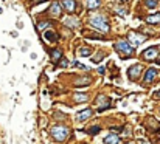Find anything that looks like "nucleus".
<instances>
[{
  "instance_id": "9b49d317",
  "label": "nucleus",
  "mask_w": 160,
  "mask_h": 144,
  "mask_svg": "<svg viewBox=\"0 0 160 144\" xmlns=\"http://www.w3.org/2000/svg\"><path fill=\"white\" fill-rule=\"evenodd\" d=\"M62 5L65 6V10H67L70 14H73V13H75V8H76L75 0H62Z\"/></svg>"
},
{
  "instance_id": "0eeeda50",
  "label": "nucleus",
  "mask_w": 160,
  "mask_h": 144,
  "mask_svg": "<svg viewBox=\"0 0 160 144\" xmlns=\"http://www.w3.org/2000/svg\"><path fill=\"white\" fill-rule=\"evenodd\" d=\"M157 54H158V48H157V47H149L148 50H144L143 57H144L146 61H152Z\"/></svg>"
},
{
  "instance_id": "20e7f679",
  "label": "nucleus",
  "mask_w": 160,
  "mask_h": 144,
  "mask_svg": "<svg viewBox=\"0 0 160 144\" xmlns=\"http://www.w3.org/2000/svg\"><path fill=\"white\" fill-rule=\"evenodd\" d=\"M127 37H129L131 44L134 45V48L138 47L140 44H143V42L146 40V36H144V34H140V33H137V31H131Z\"/></svg>"
},
{
  "instance_id": "4468645a",
  "label": "nucleus",
  "mask_w": 160,
  "mask_h": 144,
  "mask_svg": "<svg viewBox=\"0 0 160 144\" xmlns=\"http://www.w3.org/2000/svg\"><path fill=\"white\" fill-rule=\"evenodd\" d=\"M86 5H87L89 10H95V8H98L101 5V0H87Z\"/></svg>"
},
{
  "instance_id": "9d476101",
  "label": "nucleus",
  "mask_w": 160,
  "mask_h": 144,
  "mask_svg": "<svg viewBox=\"0 0 160 144\" xmlns=\"http://www.w3.org/2000/svg\"><path fill=\"white\" fill-rule=\"evenodd\" d=\"M118 142H120V136L115 133H109L104 138V144H118Z\"/></svg>"
},
{
  "instance_id": "b1692460",
  "label": "nucleus",
  "mask_w": 160,
  "mask_h": 144,
  "mask_svg": "<svg viewBox=\"0 0 160 144\" xmlns=\"http://www.w3.org/2000/svg\"><path fill=\"white\" fill-rule=\"evenodd\" d=\"M69 65V61L67 59H62V62H61V67H67Z\"/></svg>"
},
{
  "instance_id": "7ed1b4c3",
  "label": "nucleus",
  "mask_w": 160,
  "mask_h": 144,
  "mask_svg": "<svg viewBox=\"0 0 160 144\" xmlns=\"http://www.w3.org/2000/svg\"><path fill=\"white\" fill-rule=\"evenodd\" d=\"M51 136L56 139V141H65L67 136H69V129L65 125H55L51 129Z\"/></svg>"
},
{
  "instance_id": "7c9ffc66",
  "label": "nucleus",
  "mask_w": 160,
  "mask_h": 144,
  "mask_svg": "<svg viewBox=\"0 0 160 144\" xmlns=\"http://www.w3.org/2000/svg\"><path fill=\"white\" fill-rule=\"evenodd\" d=\"M127 144H134V142H132V141H129V142H127Z\"/></svg>"
},
{
  "instance_id": "a878e982",
  "label": "nucleus",
  "mask_w": 160,
  "mask_h": 144,
  "mask_svg": "<svg viewBox=\"0 0 160 144\" xmlns=\"http://www.w3.org/2000/svg\"><path fill=\"white\" fill-rule=\"evenodd\" d=\"M42 2H44V0H33V3H34V5H38V3H42Z\"/></svg>"
},
{
  "instance_id": "bb28decb",
  "label": "nucleus",
  "mask_w": 160,
  "mask_h": 144,
  "mask_svg": "<svg viewBox=\"0 0 160 144\" xmlns=\"http://www.w3.org/2000/svg\"><path fill=\"white\" fill-rule=\"evenodd\" d=\"M117 13H118V14H124V13H126V10H117Z\"/></svg>"
},
{
  "instance_id": "aec40b11",
  "label": "nucleus",
  "mask_w": 160,
  "mask_h": 144,
  "mask_svg": "<svg viewBox=\"0 0 160 144\" xmlns=\"http://www.w3.org/2000/svg\"><path fill=\"white\" fill-rule=\"evenodd\" d=\"M50 25H51V22H41V23H39V27H38V30H39V31H42L44 28H47V27H50Z\"/></svg>"
},
{
  "instance_id": "ddd939ff",
  "label": "nucleus",
  "mask_w": 160,
  "mask_h": 144,
  "mask_svg": "<svg viewBox=\"0 0 160 144\" xmlns=\"http://www.w3.org/2000/svg\"><path fill=\"white\" fill-rule=\"evenodd\" d=\"M44 37H45V40H48V42H51V44H55V42L58 40V36H56V33H53V31H47V33L44 34Z\"/></svg>"
},
{
  "instance_id": "f3484780",
  "label": "nucleus",
  "mask_w": 160,
  "mask_h": 144,
  "mask_svg": "<svg viewBox=\"0 0 160 144\" xmlns=\"http://www.w3.org/2000/svg\"><path fill=\"white\" fill-rule=\"evenodd\" d=\"M62 56V53H61V50H51V61L53 62H58V59Z\"/></svg>"
},
{
  "instance_id": "f03ea898",
  "label": "nucleus",
  "mask_w": 160,
  "mask_h": 144,
  "mask_svg": "<svg viewBox=\"0 0 160 144\" xmlns=\"http://www.w3.org/2000/svg\"><path fill=\"white\" fill-rule=\"evenodd\" d=\"M115 50H117L123 57H129V56L134 53V48H132V45H131L127 40H118V42L115 44Z\"/></svg>"
},
{
  "instance_id": "5701e85b",
  "label": "nucleus",
  "mask_w": 160,
  "mask_h": 144,
  "mask_svg": "<svg viewBox=\"0 0 160 144\" xmlns=\"http://www.w3.org/2000/svg\"><path fill=\"white\" fill-rule=\"evenodd\" d=\"M103 59V54H100V56H96V57H93V62H100Z\"/></svg>"
},
{
  "instance_id": "c756f323",
  "label": "nucleus",
  "mask_w": 160,
  "mask_h": 144,
  "mask_svg": "<svg viewBox=\"0 0 160 144\" xmlns=\"http://www.w3.org/2000/svg\"><path fill=\"white\" fill-rule=\"evenodd\" d=\"M157 64H158V65H160V57H158V61H157Z\"/></svg>"
},
{
  "instance_id": "f8f14e48",
  "label": "nucleus",
  "mask_w": 160,
  "mask_h": 144,
  "mask_svg": "<svg viewBox=\"0 0 160 144\" xmlns=\"http://www.w3.org/2000/svg\"><path fill=\"white\" fill-rule=\"evenodd\" d=\"M87 99H89V96L86 93H75L73 95V101L75 102H86Z\"/></svg>"
},
{
  "instance_id": "4be33fe9",
  "label": "nucleus",
  "mask_w": 160,
  "mask_h": 144,
  "mask_svg": "<svg viewBox=\"0 0 160 144\" xmlns=\"http://www.w3.org/2000/svg\"><path fill=\"white\" fill-rule=\"evenodd\" d=\"M81 84H90V79H79V81H76V85H81Z\"/></svg>"
},
{
  "instance_id": "6e6552de",
  "label": "nucleus",
  "mask_w": 160,
  "mask_h": 144,
  "mask_svg": "<svg viewBox=\"0 0 160 144\" xmlns=\"http://www.w3.org/2000/svg\"><path fill=\"white\" fill-rule=\"evenodd\" d=\"M157 74H158V73H157V70H155V68H149V70L146 71L144 78H143V82H144V84L152 82V81L155 79V76H157Z\"/></svg>"
},
{
  "instance_id": "393cba45",
  "label": "nucleus",
  "mask_w": 160,
  "mask_h": 144,
  "mask_svg": "<svg viewBox=\"0 0 160 144\" xmlns=\"http://www.w3.org/2000/svg\"><path fill=\"white\" fill-rule=\"evenodd\" d=\"M154 98H155V99H158V101H160V90H158V91H155V93H154Z\"/></svg>"
},
{
  "instance_id": "c85d7f7f",
  "label": "nucleus",
  "mask_w": 160,
  "mask_h": 144,
  "mask_svg": "<svg viewBox=\"0 0 160 144\" xmlns=\"http://www.w3.org/2000/svg\"><path fill=\"white\" fill-rule=\"evenodd\" d=\"M118 3H124V2H127V0H117Z\"/></svg>"
},
{
  "instance_id": "f257e3e1",
  "label": "nucleus",
  "mask_w": 160,
  "mask_h": 144,
  "mask_svg": "<svg viewBox=\"0 0 160 144\" xmlns=\"http://www.w3.org/2000/svg\"><path fill=\"white\" fill-rule=\"evenodd\" d=\"M90 25H92L95 30L101 31V33H107V31H109V22H107L106 16H103V14L92 16V17H90Z\"/></svg>"
},
{
  "instance_id": "412c9836",
  "label": "nucleus",
  "mask_w": 160,
  "mask_h": 144,
  "mask_svg": "<svg viewBox=\"0 0 160 144\" xmlns=\"http://www.w3.org/2000/svg\"><path fill=\"white\" fill-rule=\"evenodd\" d=\"M100 130H101V127H98V125H93V127L89 130V133H90V135H95V133H98Z\"/></svg>"
},
{
  "instance_id": "dca6fc26",
  "label": "nucleus",
  "mask_w": 160,
  "mask_h": 144,
  "mask_svg": "<svg viewBox=\"0 0 160 144\" xmlns=\"http://www.w3.org/2000/svg\"><path fill=\"white\" fill-rule=\"evenodd\" d=\"M90 54H92V50H90L89 47H84V48L79 50V56H81V57H89Z\"/></svg>"
},
{
  "instance_id": "6ab92c4d",
  "label": "nucleus",
  "mask_w": 160,
  "mask_h": 144,
  "mask_svg": "<svg viewBox=\"0 0 160 144\" xmlns=\"http://www.w3.org/2000/svg\"><path fill=\"white\" fill-rule=\"evenodd\" d=\"M144 3H146L148 8H155V6H157V2H155V0H144Z\"/></svg>"
},
{
  "instance_id": "423d86ee",
  "label": "nucleus",
  "mask_w": 160,
  "mask_h": 144,
  "mask_svg": "<svg viewBox=\"0 0 160 144\" xmlns=\"http://www.w3.org/2000/svg\"><path fill=\"white\" fill-rule=\"evenodd\" d=\"M141 70H143V67H141L140 64H137V65H134V67H131V68L127 70V74H129V78H131L132 81H135V79L138 78V74L141 73Z\"/></svg>"
},
{
  "instance_id": "1a4fd4ad",
  "label": "nucleus",
  "mask_w": 160,
  "mask_h": 144,
  "mask_svg": "<svg viewBox=\"0 0 160 144\" xmlns=\"http://www.w3.org/2000/svg\"><path fill=\"white\" fill-rule=\"evenodd\" d=\"M93 113H92V110L90 108H86V110H81L79 113H78V121L79 122H82V121H86V119H89L90 116H92Z\"/></svg>"
},
{
  "instance_id": "cd10ccee",
  "label": "nucleus",
  "mask_w": 160,
  "mask_h": 144,
  "mask_svg": "<svg viewBox=\"0 0 160 144\" xmlns=\"http://www.w3.org/2000/svg\"><path fill=\"white\" fill-rule=\"evenodd\" d=\"M98 73H101V74H103V73H104V68H103V67H100V68H98Z\"/></svg>"
},
{
  "instance_id": "39448f33",
  "label": "nucleus",
  "mask_w": 160,
  "mask_h": 144,
  "mask_svg": "<svg viewBox=\"0 0 160 144\" xmlns=\"http://www.w3.org/2000/svg\"><path fill=\"white\" fill-rule=\"evenodd\" d=\"M48 14L53 16V17H59V16L62 14V6H61L58 2H53L51 6H50V10H48Z\"/></svg>"
},
{
  "instance_id": "2eb2a0df",
  "label": "nucleus",
  "mask_w": 160,
  "mask_h": 144,
  "mask_svg": "<svg viewBox=\"0 0 160 144\" xmlns=\"http://www.w3.org/2000/svg\"><path fill=\"white\" fill-rule=\"evenodd\" d=\"M146 22H148V23H160V13L155 14V16H148V17H146Z\"/></svg>"
},
{
  "instance_id": "2f4dec72",
  "label": "nucleus",
  "mask_w": 160,
  "mask_h": 144,
  "mask_svg": "<svg viewBox=\"0 0 160 144\" xmlns=\"http://www.w3.org/2000/svg\"><path fill=\"white\" fill-rule=\"evenodd\" d=\"M158 112H160V110H158Z\"/></svg>"
},
{
  "instance_id": "a211bd4d",
  "label": "nucleus",
  "mask_w": 160,
  "mask_h": 144,
  "mask_svg": "<svg viewBox=\"0 0 160 144\" xmlns=\"http://www.w3.org/2000/svg\"><path fill=\"white\" fill-rule=\"evenodd\" d=\"M104 101H107V98H106L104 95H100V96H98V102H104ZM107 107H109V104H106L104 107H100V112L104 110V108H107Z\"/></svg>"
}]
</instances>
